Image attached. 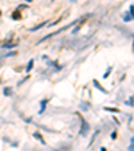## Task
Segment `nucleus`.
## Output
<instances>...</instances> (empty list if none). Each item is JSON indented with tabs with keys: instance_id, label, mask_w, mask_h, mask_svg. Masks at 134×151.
Listing matches in <instances>:
<instances>
[{
	"instance_id": "nucleus-5",
	"label": "nucleus",
	"mask_w": 134,
	"mask_h": 151,
	"mask_svg": "<svg viewBox=\"0 0 134 151\" xmlns=\"http://www.w3.org/2000/svg\"><path fill=\"white\" fill-rule=\"evenodd\" d=\"M94 84H95V87H97V88H99V90H101L102 92H106V90H103V88H102V87H101V84H99V83H98V82H97V80H94Z\"/></svg>"
},
{
	"instance_id": "nucleus-2",
	"label": "nucleus",
	"mask_w": 134,
	"mask_h": 151,
	"mask_svg": "<svg viewBox=\"0 0 134 151\" xmlns=\"http://www.w3.org/2000/svg\"><path fill=\"white\" fill-rule=\"evenodd\" d=\"M11 94H12V90H11L9 87H7V88H4V95H5V96H9Z\"/></svg>"
},
{
	"instance_id": "nucleus-4",
	"label": "nucleus",
	"mask_w": 134,
	"mask_h": 151,
	"mask_svg": "<svg viewBox=\"0 0 134 151\" xmlns=\"http://www.w3.org/2000/svg\"><path fill=\"white\" fill-rule=\"evenodd\" d=\"M12 17H14V19H20V17H22V15H20V12H19V11H16V12H14Z\"/></svg>"
},
{
	"instance_id": "nucleus-10",
	"label": "nucleus",
	"mask_w": 134,
	"mask_h": 151,
	"mask_svg": "<svg viewBox=\"0 0 134 151\" xmlns=\"http://www.w3.org/2000/svg\"><path fill=\"white\" fill-rule=\"evenodd\" d=\"M115 136H117V132H115V131H114V132H113V134H111V138H113V139H115Z\"/></svg>"
},
{
	"instance_id": "nucleus-11",
	"label": "nucleus",
	"mask_w": 134,
	"mask_h": 151,
	"mask_svg": "<svg viewBox=\"0 0 134 151\" xmlns=\"http://www.w3.org/2000/svg\"><path fill=\"white\" fill-rule=\"evenodd\" d=\"M127 103H129V104H133V103H134V95H133V98H131V100L127 102Z\"/></svg>"
},
{
	"instance_id": "nucleus-12",
	"label": "nucleus",
	"mask_w": 134,
	"mask_h": 151,
	"mask_svg": "<svg viewBox=\"0 0 134 151\" xmlns=\"http://www.w3.org/2000/svg\"><path fill=\"white\" fill-rule=\"evenodd\" d=\"M101 151H106V148H105V147H102V148H101Z\"/></svg>"
},
{
	"instance_id": "nucleus-1",
	"label": "nucleus",
	"mask_w": 134,
	"mask_h": 151,
	"mask_svg": "<svg viewBox=\"0 0 134 151\" xmlns=\"http://www.w3.org/2000/svg\"><path fill=\"white\" fill-rule=\"evenodd\" d=\"M87 132H89V124H87L85 120H82V131H80V135L86 136Z\"/></svg>"
},
{
	"instance_id": "nucleus-3",
	"label": "nucleus",
	"mask_w": 134,
	"mask_h": 151,
	"mask_svg": "<svg viewBox=\"0 0 134 151\" xmlns=\"http://www.w3.org/2000/svg\"><path fill=\"white\" fill-rule=\"evenodd\" d=\"M129 151H134V136H131V139H130V146H129Z\"/></svg>"
},
{
	"instance_id": "nucleus-7",
	"label": "nucleus",
	"mask_w": 134,
	"mask_h": 151,
	"mask_svg": "<svg viewBox=\"0 0 134 151\" xmlns=\"http://www.w3.org/2000/svg\"><path fill=\"white\" fill-rule=\"evenodd\" d=\"M32 64H34V60H30V63H28V66H27V71H30V69H31Z\"/></svg>"
},
{
	"instance_id": "nucleus-9",
	"label": "nucleus",
	"mask_w": 134,
	"mask_h": 151,
	"mask_svg": "<svg viewBox=\"0 0 134 151\" xmlns=\"http://www.w3.org/2000/svg\"><path fill=\"white\" fill-rule=\"evenodd\" d=\"M130 12H131V17H133V19H134V5H131V7H130Z\"/></svg>"
},
{
	"instance_id": "nucleus-6",
	"label": "nucleus",
	"mask_w": 134,
	"mask_h": 151,
	"mask_svg": "<svg viewBox=\"0 0 134 151\" xmlns=\"http://www.w3.org/2000/svg\"><path fill=\"white\" fill-rule=\"evenodd\" d=\"M34 136H35V138H38V139H39V141H40V142H43V143H44V141H43V138H42V135H40V134H39V132H35V134H34Z\"/></svg>"
},
{
	"instance_id": "nucleus-8",
	"label": "nucleus",
	"mask_w": 134,
	"mask_h": 151,
	"mask_svg": "<svg viewBox=\"0 0 134 151\" xmlns=\"http://www.w3.org/2000/svg\"><path fill=\"white\" fill-rule=\"evenodd\" d=\"M46 103H47V100L42 102V110H40V112H43V111H44V108H46V107H44V106H46Z\"/></svg>"
}]
</instances>
